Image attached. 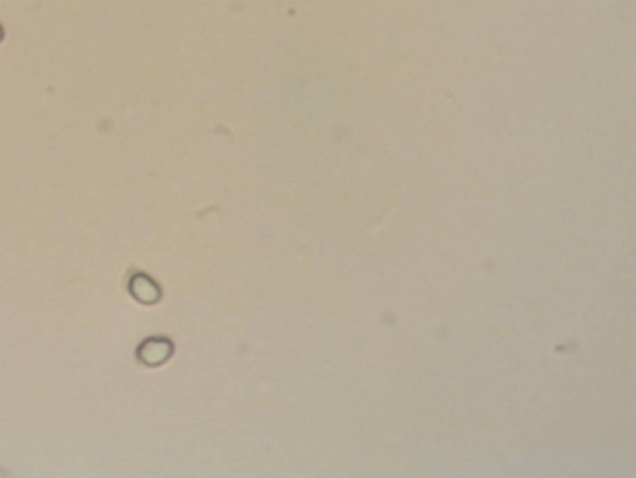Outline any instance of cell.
<instances>
[{"label": "cell", "mask_w": 636, "mask_h": 478, "mask_svg": "<svg viewBox=\"0 0 636 478\" xmlns=\"http://www.w3.org/2000/svg\"><path fill=\"white\" fill-rule=\"evenodd\" d=\"M170 353V346H166L163 340H148L139 348V359L148 365H156L167 359Z\"/></svg>", "instance_id": "1"}, {"label": "cell", "mask_w": 636, "mask_h": 478, "mask_svg": "<svg viewBox=\"0 0 636 478\" xmlns=\"http://www.w3.org/2000/svg\"><path fill=\"white\" fill-rule=\"evenodd\" d=\"M131 292L134 297L137 298L139 302H153L156 300L157 288L151 280L145 278L143 275H137L134 277L131 282Z\"/></svg>", "instance_id": "2"}]
</instances>
